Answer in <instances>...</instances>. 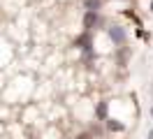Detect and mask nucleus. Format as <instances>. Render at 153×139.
Here are the masks:
<instances>
[{
	"mask_svg": "<svg viewBox=\"0 0 153 139\" xmlns=\"http://www.w3.org/2000/svg\"><path fill=\"white\" fill-rule=\"evenodd\" d=\"M74 46H79L81 51L93 49V30H84V33H81V35L74 39Z\"/></svg>",
	"mask_w": 153,
	"mask_h": 139,
	"instance_id": "f257e3e1",
	"label": "nucleus"
},
{
	"mask_svg": "<svg viewBox=\"0 0 153 139\" xmlns=\"http://www.w3.org/2000/svg\"><path fill=\"white\" fill-rule=\"evenodd\" d=\"M107 33H109V39H111L116 46H123V44H125V39H128V37H125V30H123L121 26H111Z\"/></svg>",
	"mask_w": 153,
	"mask_h": 139,
	"instance_id": "f03ea898",
	"label": "nucleus"
},
{
	"mask_svg": "<svg viewBox=\"0 0 153 139\" xmlns=\"http://www.w3.org/2000/svg\"><path fill=\"white\" fill-rule=\"evenodd\" d=\"M100 21H102V19H100V12H88L86 9V14H84V28H86V30H93L95 26H100Z\"/></svg>",
	"mask_w": 153,
	"mask_h": 139,
	"instance_id": "7ed1b4c3",
	"label": "nucleus"
},
{
	"mask_svg": "<svg viewBox=\"0 0 153 139\" xmlns=\"http://www.w3.org/2000/svg\"><path fill=\"white\" fill-rule=\"evenodd\" d=\"M84 7L88 12H100L102 9V0H84Z\"/></svg>",
	"mask_w": 153,
	"mask_h": 139,
	"instance_id": "20e7f679",
	"label": "nucleus"
},
{
	"mask_svg": "<svg viewBox=\"0 0 153 139\" xmlns=\"http://www.w3.org/2000/svg\"><path fill=\"white\" fill-rule=\"evenodd\" d=\"M107 128L111 130V132H121V130H123V123H118V120H114V118H107Z\"/></svg>",
	"mask_w": 153,
	"mask_h": 139,
	"instance_id": "39448f33",
	"label": "nucleus"
},
{
	"mask_svg": "<svg viewBox=\"0 0 153 139\" xmlns=\"http://www.w3.org/2000/svg\"><path fill=\"white\" fill-rule=\"evenodd\" d=\"M95 114H97V118H100V120H107V102H100V104H97Z\"/></svg>",
	"mask_w": 153,
	"mask_h": 139,
	"instance_id": "423d86ee",
	"label": "nucleus"
},
{
	"mask_svg": "<svg viewBox=\"0 0 153 139\" xmlns=\"http://www.w3.org/2000/svg\"><path fill=\"white\" fill-rule=\"evenodd\" d=\"M79 139H91V137H88V135H81V137H79Z\"/></svg>",
	"mask_w": 153,
	"mask_h": 139,
	"instance_id": "0eeeda50",
	"label": "nucleus"
},
{
	"mask_svg": "<svg viewBox=\"0 0 153 139\" xmlns=\"http://www.w3.org/2000/svg\"><path fill=\"white\" fill-rule=\"evenodd\" d=\"M151 12H153V2H151Z\"/></svg>",
	"mask_w": 153,
	"mask_h": 139,
	"instance_id": "6e6552de",
	"label": "nucleus"
}]
</instances>
